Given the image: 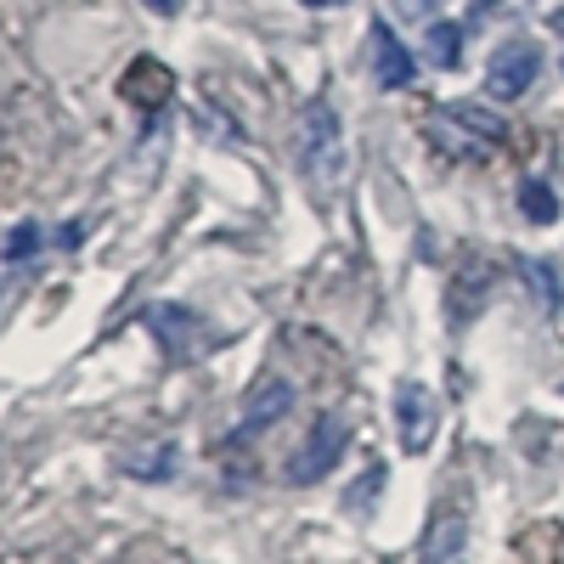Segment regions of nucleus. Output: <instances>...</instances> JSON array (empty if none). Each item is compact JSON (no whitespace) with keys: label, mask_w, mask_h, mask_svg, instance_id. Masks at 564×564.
<instances>
[{"label":"nucleus","mask_w":564,"mask_h":564,"mask_svg":"<svg viewBox=\"0 0 564 564\" xmlns=\"http://www.w3.org/2000/svg\"><path fill=\"white\" fill-rule=\"evenodd\" d=\"M294 159L305 170L311 186H339L345 170H350V153H345V124H339V108L327 97H311L300 113H294Z\"/></svg>","instance_id":"obj_1"},{"label":"nucleus","mask_w":564,"mask_h":564,"mask_svg":"<svg viewBox=\"0 0 564 564\" xmlns=\"http://www.w3.org/2000/svg\"><path fill=\"white\" fill-rule=\"evenodd\" d=\"M536 74H542V45L536 40H502L491 52V63H486V97L520 102L536 85Z\"/></svg>","instance_id":"obj_2"},{"label":"nucleus","mask_w":564,"mask_h":564,"mask_svg":"<svg viewBox=\"0 0 564 564\" xmlns=\"http://www.w3.org/2000/svg\"><path fill=\"white\" fill-rule=\"evenodd\" d=\"M345 446H350V430L339 417H316V430L294 446V457H289V480L294 486H316V480H327L339 468V457H345Z\"/></svg>","instance_id":"obj_3"},{"label":"nucleus","mask_w":564,"mask_h":564,"mask_svg":"<svg viewBox=\"0 0 564 564\" xmlns=\"http://www.w3.org/2000/svg\"><path fill=\"white\" fill-rule=\"evenodd\" d=\"M435 423H441V406H435L430 384L406 379V384L395 390V430H401V446H406V452H430Z\"/></svg>","instance_id":"obj_4"},{"label":"nucleus","mask_w":564,"mask_h":564,"mask_svg":"<svg viewBox=\"0 0 564 564\" xmlns=\"http://www.w3.org/2000/svg\"><path fill=\"white\" fill-rule=\"evenodd\" d=\"M294 379H265L260 390H249V406H243V417L231 423V441H254L260 430H271V423H282L294 412Z\"/></svg>","instance_id":"obj_5"},{"label":"nucleus","mask_w":564,"mask_h":564,"mask_svg":"<svg viewBox=\"0 0 564 564\" xmlns=\"http://www.w3.org/2000/svg\"><path fill=\"white\" fill-rule=\"evenodd\" d=\"M412 74H417V63L401 45V34L384 29V23H372V79H379L384 90H401V85H412Z\"/></svg>","instance_id":"obj_6"},{"label":"nucleus","mask_w":564,"mask_h":564,"mask_svg":"<svg viewBox=\"0 0 564 564\" xmlns=\"http://www.w3.org/2000/svg\"><path fill=\"white\" fill-rule=\"evenodd\" d=\"M148 327L159 334V345H170L175 356H181V350H198V345L209 339V322L193 316L186 305H159V311H148Z\"/></svg>","instance_id":"obj_7"},{"label":"nucleus","mask_w":564,"mask_h":564,"mask_svg":"<svg viewBox=\"0 0 564 564\" xmlns=\"http://www.w3.org/2000/svg\"><path fill=\"white\" fill-rule=\"evenodd\" d=\"M119 468L130 480H175V468H181V446L175 441H141V446H124L119 452Z\"/></svg>","instance_id":"obj_8"},{"label":"nucleus","mask_w":564,"mask_h":564,"mask_svg":"<svg viewBox=\"0 0 564 564\" xmlns=\"http://www.w3.org/2000/svg\"><path fill=\"white\" fill-rule=\"evenodd\" d=\"M463 547H468V525L463 513L446 508L430 520V536H423V564H463Z\"/></svg>","instance_id":"obj_9"},{"label":"nucleus","mask_w":564,"mask_h":564,"mask_svg":"<svg viewBox=\"0 0 564 564\" xmlns=\"http://www.w3.org/2000/svg\"><path fill=\"white\" fill-rule=\"evenodd\" d=\"M430 141H435V148H446L452 159H480V153H491V141L475 135L452 108H435V113H430Z\"/></svg>","instance_id":"obj_10"},{"label":"nucleus","mask_w":564,"mask_h":564,"mask_svg":"<svg viewBox=\"0 0 564 564\" xmlns=\"http://www.w3.org/2000/svg\"><path fill=\"white\" fill-rule=\"evenodd\" d=\"M119 90H124V97H130L135 108H148V113H153V108L170 97V68H164V63H153V57H135Z\"/></svg>","instance_id":"obj_11"},{"label":"nucleus","mask_w":564,"mask_h":564,"mask_svg":"<svg viewBox=\"0 0 564 564\" xmlns=\"http://www.w3.org/2000/svg\"><path fill=\"white\" fill-rule=\"evenodd\" d=\"M423 52H430L435 68H457V57H463V23L430 18V29H423Z\"/></svg>","instance_id":"obj_12"},{"label":"nucleus","mask_w":564,"mask_h":564,"mask_svg":"<svg viewBox=\"0 0 564 564\" xmlns=\"http://www.w3.org/2000/svg\"><path fill=\"white\" fill-rule=\"evenodd\" d=\"M520 209H525V220L553 226V220H558V198H553V186H547V181H525V186H520Z\"/></svg>","instance_id":"obj_13"},{"label":"nucleus","mask_w":564,"mask_h":564,"mask_svg":"<svg viewBox=\"0 0 564 564\" xmlns=\"http://www.w3.org/2000/svg\"><path fill=\"white\" fill-rule=\"evenodd\" d=\"M520 271H525V282L536 289V300H542L547 311H558V305H564V282H558V271H553L547 260H525Z\"/></svg>","instance_id":"obj_14"},{"label":"nucleus","mask_w":564,"mask_h":564,"mask_svg":"<svg viewBox=\"0 0 564 564\" xmlns=\"http://www.w3.org/2000/svg\"><path fill=\"white\" fill-rule=\"evenodd\" d=\"M446 108H452V113H457V119H463L468 130H475V135H486L491 148L502 141V130H508V124H502V119H497L491 108H480V102H446Z\"/></svg>","instance_id":"obj_15"},{"label":"nucleus","mask_w":564,"mask_h":564,"mask_svg":"<svg viewBox=\"0 0 564 564\" xmlns=\"http://www.w3.org/2000/svg\"><path fill=\"white\" fill-rule=\"evenodd\" d=\"M34 254H40V220H18V226L7 231V249H0V260L23 265V260H34Z\"/></svg>","instance_id":"obj_16"},{"label":"nucleus","mask_w":564,"mask_h":564,"mask_svg":"<svg viewBox=\"0 0 564 564\" xmlns=\"http://www.w3.org/2000/svg\"><path fill=\"white\" fill-rule=\"evenodd\" d=\"M384 480H390V468H384V463H379V468H367V475H361V491H356L350 502H367V497H372V491H379Z\"/></svg>","instance_id":"obj_17"},{"label":"nucleus","mask_w":564,"mask_h":564,"mask_svg":"<svg viewBox=\"0 0 564 564\" xmlns=\"http://www.w3.org/2000/svg\"><path fill=\"white\" fill-rule=\"evenodd\" d=\"M395 7H401V12H412V18H435V12L446 7V0H395Z\"/></svg>","instance_id":"obj_18"},{"label":"nucleus","mask_w":564,"mask_h":564,"mask_svg":"<svg viewBox=\"0 0 564 564\" xmlns=\"http://www.w3.org/2000/svg\"><path fill=\"white\" fill-rule=\"evenodd\" d=\"M141 7H153L159 18H175V12H181V0H141Z\"/></svg>","instance_id":"obj_19"},{"label":"nucleus","mask_w":564,"mask_h":564,"mask_svg":"<svg viewBox=\"0 0 564 564\" xmlns=\"http://www.w3.org/2000/svg\"><path fill=\"white\" fill-rule=\"evenodd\" d=\"M300 7H311V12H334V7H350V0H300Z\"/></svg>","instance_id":"obj_20"}]
</instances>
